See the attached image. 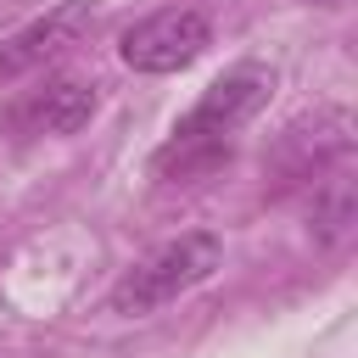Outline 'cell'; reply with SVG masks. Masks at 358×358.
<instances>
[{"label": "cell", "mask_w": 358, "mask_h": 358, "mask_svg": "<svg viewBox=\"0 0 358 358\" xmlns=\"http://www.w3.org/2000/svg\"><path fill=\"white\" fill-rule=\"evenodd\" d=\"M268 90H274V73L257 67V62H241V67L218 73V78L196 95V106L173 123V140H229V134L268 101Z\"/></svg>", "instance_id": "obj_3"}, {"label": "cell", "mask_w": 358, "mask_h": 358, "mask_svg": "<svg viewBox=\"0 0 358 358\" xmlns=\"http://www.w3.org/2000/svg\"><path fill=\"white\" fill-rule=\"evenodd\" d=\"M352 151V112L347 106H319L313 117H302V123H291L280 140H274V173H280V185H296V179H308V173H324L330 162H341Z\"/></svg>", "instance_id": "obj_5"}, {"label": "cell", "mask_w": 358, "mask_h": 358, "mask_svg": "<svg viewBox=\"0 0 358 358\" xmlns=\"http://www.w3.org/2000/svg\"><path fill=\"white\" fill-rule=\"evenodd\" d=\"M95 22H101V6L95 0H62V6H50L45 17H34L28 28H17L0 45V84H11L22 73H39L62 50H73L84 34H95Z\"/></svg>", "instance_id": "obj_4"}, {"label": "cell", "mask_w": 358, "mask_h": 358, "mask_svg": "<svg viewBox=\"0 0 358 358\" xmlns=\"http://www.w3.org/2000/svg\"><path fill=\"white\" fill-rule=\"evenodd\" d=\"M95 106H101L95 78L62 73V78H45L39 90H28V95L6 112V123H11L17 134H50V140H62V134H78V129L95 117Z\"/></svg>", "instance_id": "obj_6"}, {"label": "cell", "mask_w": 358, "mask_h": 358, "mask_svg": "<svg viewBox=\"0 0 358 358\" xmlns=\"http://www.w3.org/2000/svg\"><path fill=\"white\" fill-rule=\"evenodd\" d=\"M207 45H213L207 11H196V6H162V11H151V17H140V22L123 28L117 56H123L134 73H179V67H190Z\"/></svg>", "instance_id": "obj_2"}, {"label": "cell", "mask_w": 358, "mask_h": 358, "mask_svg": "<svg viewBox=\"0 0 358 358\" xmlns=\"http://www.w3.org/2000/svg\"><path fill=\"white\" fill-rule=\"evenodd\" d=\"M313 241L319 246H341L347 235H352V224H358V190H352V179H324L319 190H313Z\"/></svg>", "instance_id": "obj_7"}, {"label": "cell", "mask_w": 358, "mask_h": 358, "mask_svg": "<svg viewBox=\"0 0 358 358\" xmlns=\"http://www.w3.org/2000/svg\"><path fill=\"white\" fill-rule=\"evenodd\" d=\"M218 263H224V241L207 235V229H185V235L151 246L145 257H134V263L117 274L106 308L123 313V319H145V313L179 302L185 291H196L201 280H213Z\"/></svg>", "instance_id": "obj_1"}]
</instances>
